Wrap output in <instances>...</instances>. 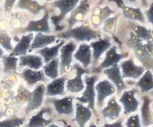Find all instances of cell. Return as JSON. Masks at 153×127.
Segmentation results:
<instances>
[{"mask_svg": "<svg viewBox=\"0 0 153 127\" xmlns=\"http://www.w3.org/2000/svg\"><path fill=\"white\" fill-rule=\"evenodd\" d=\"M58 37L65 39H74L78 42H89L100 37V34L88 25H82L69 28L60 33Z\"/></svg>", "mask_w": 153, "mask_h": 127, "instance_id": "1", "label": "cell"}, {"mask_svg": "<svg viewBox=\"0 0 153 127\" xmlns=\"http://www.w3.org/2000/svg\"><path fill=\"white\" fill-rule=\"evenodd\" d=\"M127 45L128 47L131 48L137 59L141 62L146 69L153 68V57L148 55L145 49L142 40L138 39L133 32L131 33V37L127 42Z\"/></svg>", "mask_w": 153, "mask_h": 127, "instance_id": "2", "label": "cell"}, {"mask_svg": "<svg viewBox=\"0 0 153 127\" xmlns=\"http://www.w3.org/2000/svg\"><path fill=\"white\" fill-rule=\"evenodd\" d=\"M98 79L97 75L86 76L84 78V83H85V88L82 93V96L76 97V99L82 103L88 104V107L92 110L94 112H96V88L95 85Z\"/></svg>", "mask_w": 153, "mask_h": 127, "instance_id": "3", "label": "cell"}, {"mask_svg": "<svg viewBox=\"0 0 153 127\" xmlns=\"http://www.w3.org/2000/svg\"><path fill=\"white\" fill-rule=\"evenodd\" d=\"M78 3H79V0H55L53 1L52 6L59 10V13L58 16H53L51 17V21L53 25H55L56 30L60 31L63 29V27H61L60 25V22L74 9V8L78 4Z\"/></svg>", "mask_w": 153, "mask_h": 127, "instance_id": "4", "label": "cell"}, {"mask_svg": "<svg viewBox=\"0 0 153 127\" xmlns=\"http://www.w3.org/2000/svg\"><path fill=\"white\" fill-rule=\"evenodd\" d=\"M74 68L75 70V76L72 79H70L66 81L65 88L68 91L73 94L80 93L84 91L85 88V85L82 79L83 74L88 72V70L86 68H82L79 64H74Z\"/></svg>", "mask_w": 153, "mask_h": 127, "instance_id": "5", "label": "cell"}, {"mask_svg": "<svg viewBox=\"0 0 153 127\" xmlns=\"http://www.w3.org/2000/svg\"><path fill=\"white\" fill-rule=\"evenodd\" d=\"M90 10V3L88 0H81L74 9L70 12V16L68 19L69 28L73 27L76 24L82 23L85 19Z\"/></svg>", "mask_w": 153, "mask_h": 127, "instance_id": "6", "label": "cell"}, {"mask_svg": "<svg viewBox=\"0 0 153 127\" xmlns=\"http://www.w3.org/2000/svg\"><path fill=\"white\" fill-rule=\"evenodd\" d=\"M102 72L105 75L107 76L108 80L114 84L118 94H120L127 88V86L124 82V78L118 64H115L111 67L102 70Z\"/></svg>", "mask_w": 153, "mask_h": 127, "instance_id": "7", "label": "cell"}, {"mask_svg": "<svg viewBox=\"0 0 153 127\" xmlns=\"http://www.w3.org/2000/svg\"><path fill=\"white\" fill-rule=\"evenodd\" d=\"M120 69L123 78H129L137 79L146 71V68L143 66L137 65L135 64L132 58L122 61L120 63Z\"/></svg>", "mask_w": 153, "mask_h": 127, "instance_id": "8", "label": "cell"}, {"mask_svg": "<svg viewBox=\"0 0 153 127\" xmlns=\"http://www.w3.org/2000/svg\"><path fill=\"white\" fill-rule=\"evenodd\" d=\"M49 13L47 11H44V13L41 19L37 21H30L27 25L23 29V33H43L48 34L51 32L49 26Z\"/></svg>", "mask_w": 153, "mask_h": 127, "instance_id": "9", "label": "cell"}, {"mask_svg": "<svg viewBox=\"0 0 153 127\" xmlns=\"http://www.w3.org/2000/svg\"><path fill=\"white\" fill-rule=\"evenodd\" d=\"M135 89L124 91L120 98V102L124 108V114H129L136 112L139 107V101L136 98Z\"/></svg>", "mask_w": 153, "mask_h": 127, "instance_id": "10", "label": "cell"}, {"mask_svg": "<svg viewBox=\"0 0 153 127\" xmlns=\"http://www.w3.org/2000/svg\"><path fill=\"white\" fill-rule=\"evenodd\" d=\"M45 94L46 87L44 84H40L36 86L35 89L31 92L30 98L25 108L26 113H30V112L37 110L42 106Z\"/></svg>", "mask_w": 153, "mask_h": 127, "instance_id": "11", "label": "cell"}, {"mask_svg": "<svg viewBox=\"0 0 153 127\" xmlns=\"http://www.w3.org/2000/svg\"><path fill=\"white\" fill-rule=\"evenodd\" d=\"M95 88L97 105L99 107L103 104L106 98L112 96L116 91V88L114 84L107 79L98 82L95 85Z\"/></svg>", "mask_w": 153, "mask_h": 127, "instance_id": "12", "label": "cell"}, {"mask_svg": "<svg viewBox=\"0 0 153 127\" xmlns=\"http://www.w3.org/2000/svg\"><path fill=\"white\" fill-rule=\"evenodd\" d=\"M108 1L116 3L117 6L122 9L123 16L126 19L138 21L143 24L146 23V19L140 8L128 7L125 4L123 0H108Z\"/></svg>", "mask_w": 153, "mask_h": 127, "instance_id": "13", "label": "cell"}, {"mask_svg": "<svg viewBox=\"0 0 153 127\" xmlns=\"http://www.w3.org/2000/svg\"><path fill=\"white\" fill-rule=\"evenodd\" d=\"M76 49V45L74 42H70L61 46L60 49V67L61 72L70 67Z\"/></svg>", "mask_w": 153, "mask_h": 127, "instance_id": "14", "label": "cell"}, {"mask_svg": "<svg viewBox=\"0 0 153 127\" xmlns=\"http://www.w3.org/2000/svg\"><path fill=\"white\" fill-rule=\"evenodd\" d=\"M90 46L92 50V60L94 65H96L102 54L111 47L112 44L108 37L100 39L95 41H91Z\"/></svg>", "mask_w": 153, "mask_h": 127, "instance_id": "15", "label": "cell"}, {"mask_svg": "<svg viewBox=\"0 0 153 127\" xmlns=\"http://www.w3.org/2000/svg\"><path fill=\"white\" fill-rule=\"evenodd\" d=\"M128 56L127 53H119L117 51V46H111V47L105 52V58L100 65L99 70H104L111 66L118 64L123 58H126Z\"/></svg>", "mask_w": 153, "mask_h": 127, "instance_id": "16", "label": "cell"}, {"mask_svg": "<svg viewBox=\"0 0 153 127\" xmlns=\"http://www.w3.org/2000/svg\"><path fill=\"white\" fill-rule=\"evenodd\" d=\"M51 102L53 105L56 111L59 114L72 115L73 114L74 105L73 98L72 96H65L59 99L53 98Z\"/></svg>", "mask_w": 153, "mask_h": 127, "instance_id": "17", "label": "cell"}, {"mask_svg": "<svg viewBox=\"0 0 153 127\" xmlns=\"http://www.w3.org/2000/svg\"><path fill=\"white\" fill-rule=\"evenodd\" d=\"M115 13L114 10L110 9L108 6L104 7L95 8L91 16V23L94 27L97 28L101 26L104 21L110 17L112 14Z\"/></svg>", "mask_w": 153, "mask_h": 127, "instance_id": "18", "label": "cell"}, {"mask_svg": "<svg viewBox=\"0 0 153 127\" xmlns=\"http://www.w3.org/2000/svg\"><path fill=\"white\" fill-rule=\"evenodd\" d=\"M73 57L83 65V68H87L92 62V50L89 44L82 43L74 53Z\"/></svg>", "mask_w": 153, "mask_h": 127, "instance_id": "19", "label": "cell"}, {"mask_svg": "<svg viewBox=\"0 0 153 127\" xmlns=\"http://www.w3.org/2000/svg\"><path fill=\"white\" fill-rule=\"evenodd\" d=\"M68 80L67 76H63L52 79L46 87V95L48 96H64L65 94V84Z\"/></svg>", "mask_w": 153, "mask_h": 127, "instance_id": "20", "label": "cell"}, {"mask_svg": "<svg viewBox=\"0 0 153 127\" xmlns=\"http://www.w3.org/2000/svg\"><path fill=\"white\" fill-rule=\"evenodd\" d=\"M34 35L33 33H29L27 35L22 36V37L19 39L16 45L13 48L10 55L14 56L26 55L27 52L30 51Z\"/></svg>", "mask_w": 153, "mask_h": 127, "instance_id": "21", "label": "cell"}, {"mask_svg": "<svg viewBox=\"0 0 153 127\" xmlns=\"http://www.w3.org/2000/svg\"><path fill=\"white\" fill-rule=\"evenodd\" d=\"M93 115V111L82 102L75 104V121L80 127H84Z\"/></svg>", "mask_w": 153, "mask_h": 127, "instance_id": "22", "label": "cell"}, {"mask_svg": "<svg viewBox=\"0 0 153 127\" xmlns=\"http://www.w3.org/2000/svg\"><path fill=\"white\" fill-rule=\"evenodd\" d=\"M21 76L25 80L28 86H33L39 82L47 81L45 74L43 71L39 70H33L27 68L23 70Z\"/></svg>", "mask_w": 153, "mask_h": 127, "instance_id": "23", "label": "cell"}, {"mask_svg": "<svg viewBox=\"0 0 153 127\" xmlns=\"http://www.w3.org/2000/svg\"><path fill=\"white\" fill-rule=\"evenodd\" d=\"M44 60L42 56L37 55H26L19 56L20 67H27L33 70H39L44 66Z\"/></svg>", "mask_w": 153, "mask_h": 127, "instance_id": "24", "label": "cell"}, {"mask_svg": "<svg viewBox=\"0 0 153 127\" xmlns=\"http://www.w3.org/2000/svg\"><path fill=\"white\" fill-rule=\"evenodd\" d=\"M122 110V106L117 102L115 98H112L101 110V114L104 118L109 119L110 120H116L120 117Z\"/></svg>", "mask_w": 153, "mask_h": 127, "instance_id": "25", "label": "cell"}, {"mask_svg": "<svg viewBox=\"0 0 153 127\" xmlns=\"http://www.w3.org/2000/svg\"><path fill=\"white\" fill-rule=\"evenodd\" d=\"M56 40V36L53 35H47L43 33H37L32 42L30 51L35 49H40L48 46L53 43Z\"/></svg>", "mask_w": 153, "mask_h": 127, "instance_id": "26", "label": "cell"}, {"mask_svg": "<svg viewBox=\"0 0 153 127\" xmlns=\"http://www.w3.org/2000/svg\"><path fill=\"white\" fill-rule=\"evenodd\" d=\"M16 7L20 9L26 10L33 15H37L42 10H45L46 7L42 5L36 0H19L16 4Z\"/></svg>", "mask_w": 153, "mask_h": 127, "instance_id": "27", "label": "cell"}, {"mask_svg": "<svg viewBox=\"0 0 153 127\" xmlns=\"http://www.w3.org/2000/svg\"><path fill=\"white\" fill-rule=\"evenodd\" d=\"M64 44V42L62 41L53 46H45V47L40 49L37 51L42 56L44 60V63H47L54 58H57L59 55L60 49L61 46Z\"/></svg>", "mask_w": 153, "mask_h": 127, "instance_id": "28", "label": "cell"}, {"mask_svg": "<svg viewBox=\"0 0 153 127\" xmlns=\"http://www.w3.org/2000/svg\"><path fill=\"white\" fill-rule=\"evenodd\" d=\"M49 112V108H42L39 110L35 115L32 117L30 119L29 122L27 124V126L29 127H44L49 126L52 124L53 120L51 119H46L44 117V114Z\"/></svg>", "mask_w": 153, "mask_h": 127, "instance_id": "29", "label": "cell"}, {"mask_svg": "<svg viewBox=\"0 0 153 127\" xmlns=\"http://www.w3.org/2000/svg\"><path fill=\"white\" fill-rule=\"evenodd\" d=\"M136 85L142 93H147L153 90V74L150 69L143 72Z\"/></svg>", "mask_w": 153, "mask_h": 127, "instance_id": "30", "label": "cell"}, {"mask_svg": "<svg viewBox=\"0 0 153 127\" xmlns=\"http://www.w3.org/2000/svg\"><path fill=\"white\" fill-rule=\"evenodd\" d=\"M143 126H147L152 123V117L150 110V99L148 96L143 97V105L140 109Z\"/></svg>", "mask_w": 153, "mask_h": 127, "instance_id": "31", "label": "cell"}, {"mask_svg": "<svg viewBox=\"0 0 153 127\" xmlns=\"http://www.w3.org/2000/svg\"><path fill=\"white\" fill-rule=\"evenodd\" d=\"M43 66V72L45 75L51 79H54L59 76L60 59L58 57L54 58L51 61L45 63Z\"/></svg>", "mask_w": 153, "mask_h": 127, "instance_id": "32", "label": "cell"}, {"mask_svg": "<svg viewBox=\"0 0 153 127\" xmlns=\"http://www.w3.org/2000/svg\"><path fill=\"white\" fill-rule=\"evenodd\" d=\"M4 65V72L5 74L16 73L18 68V61L19 58L18 56H5L1 58Z\"/></svg>", "mask_w": 153, "mask_h": 127, "instance_id": "33", "label": "cell"}, {"mask_svg": "<svg viewBox=\"0 0 153 127\" xmlns=\"http://www.w3.org/2000/svg\"><path fill=\"white\" fill-rule=\"evenodd\" d=\"M133 33L138 39L142 41L149 42L152 40V35L150 30L142 25H136L133 28Z\"/></svg>", "mask_w": 153, "mask_h": 127, "instance_id": "34", "label": "cell"}, {"mask_svg": "<svg viewBox=\"0 0 153 127\" xmlns=\"http://www.w3.org/2000/svg\"><path fill=\"white\" fill-rule=\"evenodd\" d=\"M119 16H114L113 17L108 18L103 23V30L105 33L114 35L116 31L117 24Z\"/></svg>", "mask_w": 153, "mask_h": 127, "instance_id": "35", "label": "cell"}, {"mask_svg": "<svg viewBox=\"0 0 153 127\" xmlns=\"http://www.w3.org/2000/svg\"><path fill=\"white\" fill-rule=\"evenodd\" d=\"M25 117L9 118L0 122V127H19L22 126L25 122Z\"/></svg>", "mask_w": 153, "mask_h": 127, "instance_id": "36", "label": "cell"}, {"mask_svg": "<svg viewBox=\"0 0 153 127\" xmlns=\"http://www.w3.org/2000/svg\"><path fill=\"white\" fill-rule=\"evenodd\" d=\"M0 46L7 51H11L13 48L11 44V37L5 32H0Z\"/></svg>", "mask_w": 153, "mask_h": 127, "instance_id": "37", "label": "cell"}, {"mask_svg": "<svg viewBox=\"0 0 153 127\" xmlns=\"http://www.w3.org/2000/svg\"><path fill=\"white\" fill-rule=\"evenodd\" d=\"M126 126L128 127H140V119L138 114H134L129 117L126 122Z\"/></svg>", "mask_w": 153, "mask_h": 127, "instance_id": "38", "label": "cell"}, {"mask_svg": "<svg viewBox=\"0 0 153 127\" xmlns=\"http://www.w3.org/2000/svg\"><path fill=\"white\" fill-rule=\"evenodd\" d=\"M17 0H4V11L6 13H9L13 9L14 6L16 5Z\"/></svg>", "mask_w": 153, "mask_h": 127, "instance_id": "39", "label": "cell"}, {"mask_svg": "<svg viewBox=\"0 0 153 127\" xmlns=\"http://www.w3.org/2000/svg\"><path fill=\"white\" fill-rule=\"evenodd\" d=\"M146 15L148 22L153 26V2L151 4L149 9L146 11Z\"/></svg>", "mask_w": 153, "mask_h": 127, "instance_id": "40", "label": "cell"}, {"mask_svg": "<svg viewBox=\"0 0 153 127\" xmlns=\"http://www.w3.org/2000/svg\"><path fill=\"white\" fill-rule=\"evenodd\" d=\"M143 46L148 55L153 57V40L147 42L146 44H143Z\"/></svg>", "mask_w": 153, "mask_h": 127, "instance_id": "41", "label": "cell"}, {"mask_svg": "<svg viewBox=\"0 0 153 127\" xmlns=\"http://www.w3.org/2000/svg\"><path fill=\"white\" fill-rule=\"evenodd\" d=\"M104 126L122 127V126H123V124H122V122H114V123H108V124H104Z\"/></svg>", "mask_w": 153, "mask_h": 127, "instance_id": "42", "label": "cell"}, {"mask_svg": "<svg viewBox=\"0 0 153 127\" xmlns=\"http://www.w3.org/2000/svg\"><path fill=\"white\" fill-rule=\"evenodd\" d=\"M141 2L143 4V6L145 7H147L148 6V0H141Z\"/></svg>", "mask_w": 153, "mask_h": 127, "instance_id": "43", "label": "cell"}, {"mask_svg": "<svg viewBox=\"0 0 153 127\" xmlns=\"http://www.w3.org/2000/svg\"><path fill=\"white\" fill-rule=\"evenodd\" d=\"M4 55V50L1 49V47L0 46V60L1 59V58L3 57Z\"/></svg>", "mask_w": 153, "mask_h": 127, "instance_id": "44", "label": "cell"}, {"mask_svg": "<svg viewBox=\"0 0 153 127\" xmlns=\"http://www.w3.org/2000/svg\"><path fill=\"white\" fill-rule=\"evenodd\" d=\"M47 1H55V0H45Z\"/></svg>", "mask_w": 153, "mask_h": 127, "instance_id": "45", "label": "cell"}, {"mask_svg": "<svg viewBox=\"0 0 153 127\" xmlns=\"http://www.w3.org/2000/svg\"><path fill=\"white\" fill-rule=\"evenodd\" d=\"M102 1H103V0H102Z\"/></svg>", "mask_w": 153, "mask_h": 127, "instance_id": "46", "label": "cell"}]
</instances>
